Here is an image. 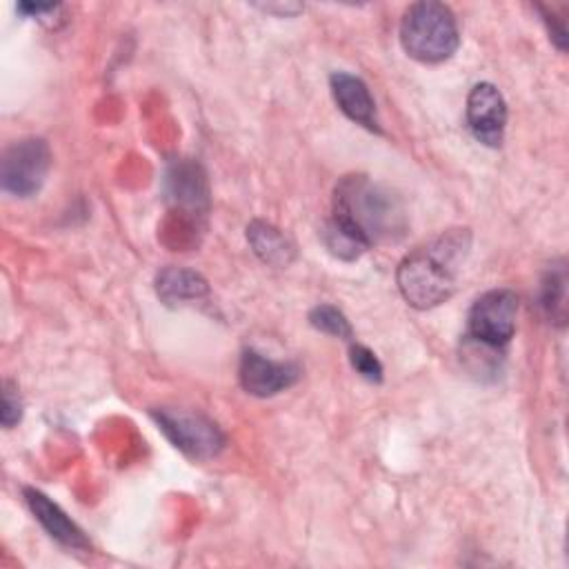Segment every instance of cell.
Returning a JSON list of instances; mask_svg holds the SVG:
<instances>
[{
    "label": "cell",
    "mask_w": 569,
    "mask_h": 569,
    "mask_svg": "<svg viewBox=\"0 0 569 569\" xmlns=\"http://www.w3.org/2000/svg\"><path fill=\"white\" fill-rule=\"evenodd\" d=\"M349 362L353 367L356 373H360L365 380L369 382H382V365L378 360V356L365 347V345H351L349 347Z\"/></svg>",
    "instance_id": "e0dca14e"
},
{
    "label": "cell",
    "mask_w": 569,
    "mask_h": 569,
    "mask_svg": "<svg viewBox=\"0 0 569 569\" xmlns=\"http://www.w3.org/2000/svg\"><path fill=\"white\" fill-rule=\"evenodd\" d=\"M22 493H24V500H27L31 513L36 516V520L44 527V531L53 540H58L60 545H64L69 549H80V551L89 549V540H87L84 531L47 493L33 489V487H24Z\"/></svg>",
    "instance_id": "30bf717a"
},
{
    "label": "cell",
    "mask_w": 569,
    "mask_h": 569,
    "mask_svg": "<svg viewBox=\"0 0 569 569\" xmlns=\"http://www.w3.org/2000/svg\"><path fill=\"white\" fill-rule=\"evenodd\" d=\"M151 418L167 440L193 460L216 458L227 445L222 429L198 411L160 407L151 409Z\"/></svg>",
    "instance_id": "277c9868"
},
{
    "label": "cell",
    "mask_w": 569,
    "mask_h": 569,
    "mask_svg": "<svg viewBox=\"0 0 569 569\" xmlns=\"http://www.w3.org/2000/svg\"><path fill=\"white\" fill-rule=\"evenodd\" d=\"M467 124L487 147H500L507 127V102L491 82H478L467 96Z\"/></svg>",
    "instance_id": "52a82bcc"
},
{
    "label": "cell",
    "mask_w": 569,
    "mask_h": 569,
    "mask_svg": "<svg viewBox=\"0 0 569 569\" xmlns=\"http://www.w3.org/2000/svg\"><path fill=\"white\" fill-rule=\"evenodd\" d=\"M22 418V398L18 387L11 380H4L2 385V405H0V422L4 429H11Z\"/></svg>",
    "instance_id": "ac0fdd59"
},
{
    "label": "cell",
    "mask_w": 569,
    "mask_h": 569,
    "mask_svg": "<svg viewBox=\"0 0 569 569\" xmlns=\"http://www.w3.org/2000/svg\"><path fill=\"white\" fill-rule=\"evenodd\" d=\"M51 149L42 138H22L11 142L0 160L2 191L16 198L36 196L49 173Z\"/></svg>",
    "instance_id": "5b68a950"
},
{
    "label": "cell",
    "mask_w": 569,
    "mask_h": 569,
    "mask_svg": "<svg viewBox=\"0 0 569 569\" xmlns=\"http://www.w3.org/2000/svg\"><path fill=\"white\" fill-rule=\"evenodd\" d=\"M247 242L253 253L269 267H289L296 260L293 242L271 222L251 220L247 224Z\"/></svg>",
    "instance_id": "7c38bea8"
},
{
    "label": "cell",
    "mask_w": 569,
    "mask_h": 569,
    "mask_svg": "<svg viewBox=\"0 0 569 569\" xmlns=\"http://www.w3.org/2000/svg\"><path fill=\"white\" fill-rule=\"evenodd\" d=\"M238 378L247 393L269 398L289 389L300 378V369L293 362H278L253 349H247L240 356Z\"/></svg>",
    "instance_id": "ba28073f"
},
{
    "label": "cell",
    "mask_w": 569,
    "mask_h": 569,
    "mask_svg": "<svg viewBox=\"0 0 569 569\" xmlns=\"http://www.w3.org/2000/svg\"><path fill=\"white\" fill-rule=\"evenodd\" d=\"M331 220L367 249L380 242H396L407 231V211L400 196L365 173H349L338 180Z\"/></svg>",
    "instance_id": "6da1fadb"
},
{
    "label": "cell",
    "mask_w": 569,
    "mask_h": 569,
    "mask_svg": "<svg viewBox=\"0 0 569 569\" xmlns=\"http://www.w3.org/2000/svg\"><path fill=\"white\" fill-rule=\"evenodd\" d=\"M331 96L338 104V109L353 122L362 124L369 131L380 133V122L376 113V102L369 93V87L362 78L347 73V71H333L329 78Z\"/></svg>",
    "instance_id": "9c48e42d"
},
{
    "label": "cell",
    "mask_w": 569,
    "mask_h": 569,
    "mask_svg": "<svg viewBox=\"0 0 569 569\" xmlns=\"http://www.w3.org/2000/svg\"><path fill=\"white\" fill-rule=\"evenodd\" d=\"M309 325L327 336H333V338H345L349 340L353 336V329L347 320V316L333 307V305H318L309 311Z\"/></svg>",
    "instance_id": "2e32d148"
},
{
    "label": "cell",
    "mask_w": 569,
    "mask_h": 569,
    "mask_svg": "<svg viewBox=\"0 0 569 569\" xmlns=\"http://www.w3.org/2000/svg\"><path fill=\"white\" fill-rule=\"evenodd\" d=\"M400 42L407 56L418 62L436 64L449 60L460 44L453 11L436 0L409 4L400 20Z\"/></svg>",
    "instance_id": "3957f363"
},
{
    "label": "cell",
    "mask_w": 569,
    "mask_h": 569,
    "mask_svg": "<svg viewBox=\"0 0 569 569\" xmlns=\"http://www.w3.org/2000/svg\"><path fill=\"white\" fill-rule=\"evenodd\" d=\"M518 296L511 289H491L478 296L467 316V338L502 349L516 331Z\"/></svg>",
    "instance_id": "8992f818"
},
{
    "label": "cell",
    "mask_w": 569,
    "mask_h": 569,
    "mask_svg": "<svg viewBox=\"0 0 569 569\" xmlns=\"http://www.w3.org/2000/svg\"><path fill=\"white\" fill-rule=\"evenodd\" d=\"M156 291L162 302L178 305L200 300L209 293V284L198 271L184 267H164L156 276Z\"/></svg>",
    "instance_id": "4fadbf2b"
},
{
    "label": "cell",
    "mask_w": 569,
    "mask_h": 569,
    "mask_svg": "<svg viewBox=\"0 0 569 569\" xmlns=\"http://www.w3.org/2000/svg\"><path fill=\"white\" fill-rule=\"evenodd\" d=\"M164 191L182 209L200 211L209 204V184L202 167L193 160H173L164 173Z\"/></svg>",
    "instance_id": "8fae6325"
},
{
    "label": "cell",
    "mask_w": 569,
    "mask_h": 569,
    "mask_svg": "<svg viewBox=\"0 0 569 569\" xmlns=\"http://www.w3.org/2000/svg\"><path fill=\"white\" fill-rule=\"evenodd\" d=\"M542 307L547 316L553 322H565L567 318V271L565 264L560 262L558 267H551L542 280V293H540Z\"/></svg>",
    "instance_id": "5bb4252c"
},
{
    "label": "cell",
    "mask_w": 569,
    "mask_h": 569,
    "mask_svg": "<svg viewBox=\"0 0 569 569\" xmlns=\"http://www.w3.org/2000/svg\"><path fill=\"white\" fill-rule=\"evenodd\" d=\"M538 11L542 13V20L547 22L549 27V33H551V40L556 42V47L560 51L567 49V27H565V18H558L553 11L545 9V7H538Z\"/></svg>",
    "instance_id": "d6986e66"
},
{
    "label": "cell",
    "mask_w": 569,
    "mask_h": 569,
    "mask_svg": "<svg viewBox=\"0 0 569 569\" xmlns=\"http://www.w3.org/2000/svg\"><path fill=\"white\" fill-rule=\"evenodd\" d=\"M320 238H322L327 251L331 256L340 258V260H349L351 262V260L360 258L367 251V247L356 236H351L347 229L336 224L331 218L325 222V227L320 231Z\"/></svg>",
    "instance_id": "9a60e30c"
},
{
    "label": "cell",
    "mask_w": 569,
    "mask_h": 569,
    "mask_svg": "<svg viewBox=\"0 0 569 569\" xmlns=\"http://www.w3.org/2000/svg\"><path fill=\"white\" fill-rule=\"evenodd\" d=\"M469 247V229H449L409 251L396 269V284L402 298L416 309H431L447 302L456 291L458 271Z\"/></svg>",
    "instance_id": "7a4b0ae2"
}]
</instances>
